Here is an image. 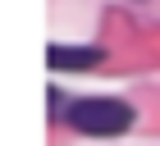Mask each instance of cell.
<instances>
[{"label": "cell", "instance_id": "1", "mask_svg": "<svg viewBox=\"0 0 160 146\" xmlns=\"http://www.w3.org/2000/svg\"><path fill=\"white\" fill-rule=\"evenodd\" d=\"M64 119L73 133H87V137H119L128 133V123H133V110L123 105L119 96H87L78 105L64 110Z\"/></svg>", "mask_w": 160, "mask_h": 146}, {"label": "cell", "instance_id": "2", "mask_svg": "<svg viewBox=\"0 0 160 146\" xmlns=\"http://www.w3.org/2000/svg\"><path fill=\"white\" fill-rule=\"evenodd\" d=\"M105 55H101L96 46H50L46 50V64L50 69H92V64H101Z\"/></svg>", "mask_w": 160, "mask_h": 146}]
</instances>
